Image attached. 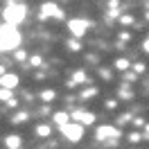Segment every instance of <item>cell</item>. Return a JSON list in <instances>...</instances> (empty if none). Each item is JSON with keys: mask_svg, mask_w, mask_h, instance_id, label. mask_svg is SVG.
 Listing matches in <instances>:
<instances>
[{"mask_svg": "<svg viewBox=\"0 0 149 149\" xmlns=\"http://www.w3.org/2000/svg\"><path fill=\"white\" fill-rule=\"evenodd\" d=\"M25 16H27V7L23 2H7V7L2 9L5 25H9V27H18L25 20Z\"/></svg>", "mask_w": 149, "mask_h": 149, "instance_id": "obj_1", "label": "cell"}, {"mask_svg": "<svg viewBox=\"0 0 149 149\" xmlns=\"http://www.w3.org/2000/svg\"><path fill=\"white\" fill-rule=\"evenodd\" d=\"M18 45H20V32H18V27L2 25V27H0V52L16 50Z\"/></svg>", "mask_w": 149, "mask_h": 149, "instance_id": "obj_2", "label": "cell"}, {"mask_svg": "<svg viewBox=\"0 0 149 149\" xmlns=\"http://www.w3.org/2000/svg\"><path fill=\"white\" fill-rule=\"evenodd\" d=\"M61 133H63L70 142H79V140L84 138V127L77 124V122H68V124L61 127Z\"/></svg>", "mask_w": 149, "mask_h": 149, "instance_id": "obj_3", "label": "cell"}, {"mask_svg": "<svg viewBox=\"0 0 149 149\" xmlns=\"http://www.w3.org/2000/svg\"><path fill=\"white\" fill-rule=\"evenodd\" d=\"M95 138L100 140V142H115V140L120 138V131L115 129V127H109V124H104V127H100V129L95 131Z\"/></svg>", "mask_w": 149, "mask_h": 149, "instance_id": "obj_4", "label": "cell"}, {"mask_svg": "<svg viewBox=\"0 0 149 149\" xmlns=\"http://www.w3.org/2000/svg\"><path fill=\"white\" fill-rule=\"evenodd\" d=\"M68 29H70V34H72L74 38H81L86 34V29H88V20H84V18L68 20Z\"/></svg>", "mask_w": 149, "mask_h": 149, "instance_id": "obj_5", "label": "cell"}, {"mask_svg": "<svg viewBox=\"0 0 149 149\" xmlns=\"http://www.w3.org/2000/svg\"><path fill=\"white\" fill-rule=\"evenodd\" d=\"M52 16H56V18H63V11L59 9L54 2H45V5H41L38 18H41V20H45V18H52Z\"/></svg>", "mask_w": 149, "mask_h": 149, "instance_id": "obj_6", "label": "cell"}, {"mask_svg": "<svg viewBox=\"0 0 149 149\" xmlns=\"http://www.w3.org/2000/svg\"><path fill=\"white\" fill-rule=\"evenodd\" d=\"M18 84H20L18 74H2V77H0V86H2L5 91H14Z\"/></svg>", "mask_w": 149, "mask_h": 149, "instance_id": "obj_7", "label": "cell"}, {"mask_svg": "<svg viewBox=\"0 0 149 149\" xmlns=\"http://www.w3.org/2000/svg\"><path fill=\"white\" fill-rule=\"evenodd\" d=\"M72 120L77 124H93L95 122V113H88V111H74L72 113Z\"/></svg>", "mask_w": 149, "mask_h": 149, "instance_id": "obj_8", "label": "cell"}, {"mask_svg": "<svg viewBox=\"0 0 149 149\" xmlns=\"http://www.w3.org/2000/svg\"><path fill=\"white\" fill-rule=\"evenodd\" d=\"M52 122H56L59 127H63V124H68V122H70V115H68L65 111H59V113H54V115H52Z\"/></svg>", "mask_w": 149, "mask_h": 149, "instance_id": "obj_9", "label": "cell"}, {"mask_svg": "<svg viewBox=\"0 0 149 149\" xmlns=\"http://www.w3.org/2000/svg\"><path fill=\"white\" fill-rule=\"evenodd\" d=\"M20 142H23L20 136H7V138H5V147H7V149H18Z\"/></svg>", "mask_w": 149, "mask_h": 149, "instance_id": "obj_10", "label": "cell"}, {"mask_svg": "<svg viewBox=\"0 0 149 149\" xmlns=\"http://www.w3.org/2000/svg\"><path fill=\"white\" fill-rule=\"evenodd\" d=\"M84 81H86V72H84V70H77V72L72 74V79H70V86L84 84Z\"/></svg>", "mask_w": 149, "mask_h": 149, "instance_id": "obj_11", "label": "cell"}, {"mask_svg": "<svg viewBox=\"0 0 149 149\" xmlns=\"http://www.w3.org/2000/svg\"><path fill=\"white\" fill-rule=\"evenodd\" d=\"M36 136L47 138V136H50V124H38V127H36Z\"/></svg>", "mask_w": 149, "mask_h": 149, "instance_id": "obj_12", "label": "cell"}, {"mask_svg": "<svg viewBox=\"0 0 149 149\" xmlns=\"http://www.w3.org/2000/svg\"><path fill=\"white\" fill-rule=\"evenodd\" d=\"M54 97H56V93H54V91H50V88H47V91H43V93H41V100H43V102H52V100H54Z\"/></svg>", "mask_w": 149, "mask_h": 149, "instance_id": "obj_13", "label": "cell"}, {"mask_svg": "<svg viewBox=\"0 0 149 149\" xmlns=\"http://www.w3.org/2000/svg\"><path fill=\"white\" fill-rule=\"evenodd\" d=\"M115 68H118V70H129L131 68L129 59H118V61H115Z\"/></svg>", "mask_w": 149, "mask_h": 149, "instance_id": "obj_14", "label": "cell"}, {"mask_svg": "<svg viewBox=\"0 0 149 149\" xmlns=\"http://www.w3.org/2000/svg\"><path fill=\"white\" fill-rule=\"evenodd\" d=\"M25 120H27V113H16L14 115V124H23Z\"/></svg>", "mask_w": 149, "mask_h": 149, "instance_id": "obj_15", "label": "cell"}, {"mask_svg": "<svg viewBox=\"0 0 149 149\" xmlns=\"http://www.w3.org/2000/svg\"><path fill=\"white\" fill-rule=\"evenodd\" d=\"M0 100H7V102H9V100H14V97H11V91H5V88H0Z\"/></svg>", "mask_w": 149, "mask_h": 149, "instance_id": "obj_16", "label": "cell"}, {"mask_svg": "<svg viewBox=\"0 0 149 149\" xmlns=\"http://www.w3.org/2000/svg\"><path fill=\"white\" fill-rule=\"evenodd\" d=\"M29 63H32L34 68H36V65H41V63H43V59H41L38 54H34V56H29Z\"/></svg>", "mask_w": 149, "mask_h": 149, "instance_id": "obj_17", "label": "cell"}, {"mask_svg": "<svg viewBox=\"0 0 149 149\" xmlns=\"http://www.w3.org/2000/svg\"><path fill=\"white\" fill-rule=\"evenodd\" d=\"M27 59V52L25 50H16V61H25Z\"/></svg>", "mask_w": 149, "mask_h": 149, "instance_id": "obj_18", "label": "cell"}, {"mask_svg": "<svg viewBox=\"0 0 149 149\" xmlns=\"http://www.w3.org/2000/svg\"><path fill=\"white\" fill-rule=\"evenodd\" d=\"M93 95H97V88H95V86H93V88H86V91H84V97H93Z\"/></svg>", "mask_w": 149, "mask_h": 149, "instance_id": "obj_19", "label": "cell"}, {"mask_svg": "<svg viewBox=\"0 0 149 149\" xmlns=\"http://www.w3.org/2000/svg\"><path fill=\"white\" fill-rule=\"evenodd\" d=\"M129 120H131V115H129V113H127V115H120V118H118V124H127Z\"/></svg>", "mask_w": 149, "mask_h": 149, "instance_id": "obj_20", "label": "cell"}, {"mask_svg": "<svg viewBox=\"0 0 149 149\" xmlns=\"http://www.w3.org/2000/svg\"><path fill=\"white\" fill-rule=\"evenodd\" d=\"M120 23L129 25V23H133V16H129V14H127V16H120Z\"/></svg>", "mask_w": 149, "mask_h": 149, "instance_id": "obj_21", "label": "cell"}, {"mask_svg": "<svg viewBox=\"0 0 149 149\" xmlns=\"http://www.w3.org/2000/svg\"><path fill=\"white\" fill-rule=\"evenodd\" d=\"M140 140H142L140 133H131V136H129V142H140Z\"/></svg>", "mask_w": 149, "mask_h": 149, "instance_id": "obj_22", "label": "cell"}, {"mask_svg": "<svg viewBox=\"0 0 149 149\" xmlns=\"http://www.w3.org/2000/svg\"><path fill=\"white\" fill-rule=\"evenodd\" d=\"M133 70H136V72H145V65H142V63H136V65H133Z\"/></svg>", "mask_w": 149, "mask_h": 149, "instance_id": "obj_23", "label": "cell"}, {"mask_svg": "<svg viewBox=\"0 0 149 149\" xmlns=\"http://www.w3.org/2000/svg\"><path fill=\"white\" fill-rule=\"evenodd\" d=\"M142 140H149V124H145V131H142Z\"/></svg>", "mask_w": 149, "mask_h": 149, "instance_id": "obj_24", "label": "cell"}, {"mask_svg": "<svg viewBox=\"0 0 149 149\" xmlns=\"http://www.w3.org/2000/svg\"><path fill=\"white\" fill-rule=\"evenodd\" d=\"M68 47H70V50H79V43H77V41H70V43H68Z\"/></svg>", "mask_w": 149, "mask_h": 149, "instance_id": "obj_25", "label": "cell"}, {"mask_svg": "<svg viewBox=\"0 0 149 149\" xmlns=\"http://www.w3.org/2000/svg\"><path fill=\"white\" fill-rule=\"evenodd\" d=\"M115 106H118V102H115V100H109V102H106V109H115Z\"/></svg>", "mask_w": 149, "mask_h": 149, "instance_id": "obj_26", "label": "cell"}, {"mask_svg": "<svg viewBox=\"0 0 149 149\" xmlns=\"http://www.w3.org/2000/svg\"><path fill=\"white\" fill-rule=\"evenodd\" d=\"M120 38H122V41H129L131 34H129V32H124V34H120Z\"/></svg>", "mask_w": 149, "mask_h": 149, "instance_id": "obj_27", "label": "cell"}, {"mask_svg": "<svg viewBox=\"0 0 149 149\" xmlns=\"http://www.w3.org/2000/svg\"><path fill=\"white\" fill-rule=\"evenodd\" d=\"M133 124H136V127H142V124H145V120H140V118H136V120H133Z\"/></svg>", "mask_w": 149, "mask_h": 149, "instance_id": "obj_28", "label": "cell"}, {"mask_svg": "<svg viewBox=\"0 0 149 149\" xmlns=\"http://www.w3.org/2000/svg\"><path fill=\"white\" fill-rule=\"evenodd\" d=\"M142 50H145V52H149V38H145V43H142Z\"/></svg>", "mask_w": 149, "mask_h": 149, "instance_id": "obj_29", "label": "cell"}, {"mask_svg": "<svg viewBox=\"0 0 149 149\" xmlns=\"http://www.w3.org/2000/svg\"><path fill=\"white\" fill-rule=\"evenodd\" d=\"M2 74H5V68H2V65H0V77H2Z\"/></svg>", "mask_w": 149, "mask_h": 149, "instance_id": "obj_30", "label": "cell"}, {"mask_svg": "<svg viewBox=\"0 0 149 149\" xmlns=\"http://www.w3.org/2000/svg\"><path fill=\"white\" fill-rule=\"evenodd\" d=\"M145 18H147V20H149V11H147V16H145Z\"/></svg>", "mask_w": 149, "mask_h": 149, "instance_id": "obj_31", "label": "cell"}]
</instances>
